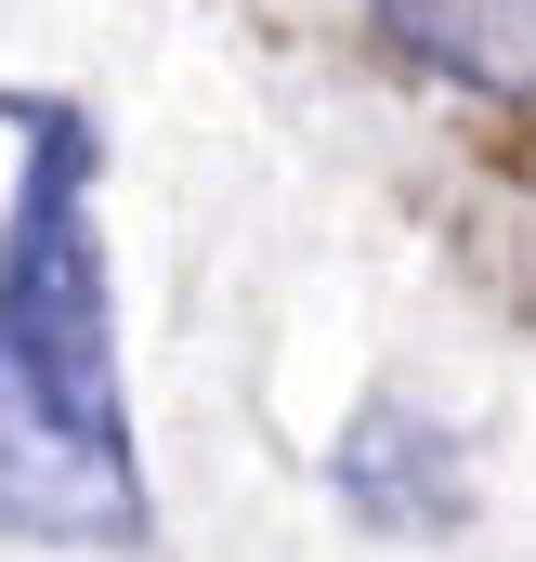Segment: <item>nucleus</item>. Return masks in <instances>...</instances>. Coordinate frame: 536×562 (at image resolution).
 Here are the masks:
<instances>
[{
    "instance_id": "obj_1",
    "label": "nucleus",
    "mask_w": 536,
    "mask_h": 562,
    "mask_svg": "<svg viewBox=\"0 0 536 562\" xmlns=\"http://www.w3.org/2000/svg\"><path fill=\"white\" fill-rule=\"evenodd\" d=\"M26 183L0 223V537L26 550H144L157 497L132 458L119 393V314H105V236H92V119L26 105Z\"/></svg>"
},
{
    "instance_id": "obj_2",
    "label": "nucleus",
    "mask_w": 536,
    "mask_h": 562,
    "mask_svg": "<svg viewBox=\"0 0 536 562\" xmlns=\"http://www.w3.org/2000/svg\"><path fill=\"white\" fill-rule=\"evenodd\" d=\"M340 497L367 524H393V537H445L458 524V458H445V431L418 406H367L340 431Z\"/></svg>"
},
{
    "instance_id": "obj_3",
    "label": "nucleus",
    "mask_w": 536,
    "mask_h": 562,
    "mask_svg": "<svg viewBox=\"0 0 536 562\" xmlns=\"http://www.w3.org/2000/svg\"><path fill=\"white\" fill-rule=\"evenodd\" d=\"M380 13H393V0H380ZM405 40H418L432 66H471V79H524L536 66V0H418Z\"/></svg>"
}]
</instances>
